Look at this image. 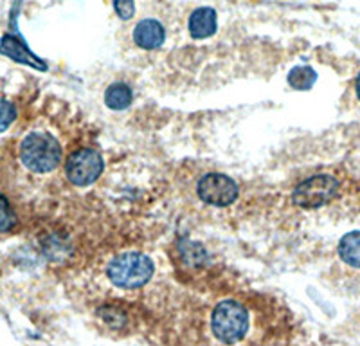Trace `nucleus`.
Wrapping results in <instances>:
<instances>
[{
  "label": "nucleus",
  "instance_id": "f257e3e1",
  "mask_svg": "<svg viewBox=\"0 0 360 346\" xmlns=\"http://www.w3.org/2000/svg\"><path fill=\"white\" fill-rule=\"evenodd\" d=\"M20 161L34 173H49L62 162V146L51 134L31 132L20 144Z\"/></svg>",
  "mask_w": 360,
  "mask_h": 346
},
{
  "label": "nucleus",
  "instance_id": "f03ea898",
  "mask_svg": "<svg viewBox=\"0 0 360 346\" xmlns=\"http://www.w3.org/2000/svg\"><path fill=\"white\" fill-rule=\"evenodd\" d=\"M107 274L119 288H139L153 276V262L141 252H127L110 262Z\"/></svg>",
  "mask_w": 360,
  "mask_h": 346
},
{
  "label": "nucleus",
  "instance_id": "7ed1b4c3",
  "mask_svg": "<svg viewBox=\"0 0 360 346\" xmlns=\"http://www.w3.org/2000/svg\"><path fill=\"white\" fill-rule=\"evenodd\" d=\"M211 328L217 339L225 345L242 341L249 332V314L245 307L233 300L218 303L211 319Z\"/></svg>",
  "mask_w": 360,
  "mask_h": 346
},
{
  "label": "nucleus",
  "instance_id": "20e7f679",
  "mask_svg": "<svg viewBox=\"0 0 360 346\" xmlns=\"http://www.w3.org/2000/svg\"><path fill=\"white\" fill-rule=\"evenodd\" d=\"M339 181L332 175H315V177L301 182L295 188L292 198L297 206L314 210V207H321L328 202H332L339 193Z\"/></svg>",
  "mask_w": 360,
  "mask_h": 346
},
{
  "label": "nucleus",
  "instance_id": "39448f33",
  "mask_svg": "<svg viewBox=\"0 0 360 346\" xmlns=\"http://www.w3.org/2000/svg\"><path fill=\"white\" fill-rule=\"evenodd\" d=\"M105 162H103L101 153L92 148H82L70 153V157L65 162L67 179L74 186H90L94 184L103 173Z\"/></svg>",
  "mask_w": 360,
  "mask_h": 346
},
{
  "label": "nucleus",
  "instance_id": "423d86ee",
  "mask_svg": "<svg viewBox=\"0 0 360 346\" xmlns=\"http://www.w3.org/2000/svg\"><path fill=\"white\" fill-rule=\"evenodd\" d=\"M198 197L209 206H231L240 195V188L231 177L224 173H207L197 186Z\"/></svg>",
  "mask_w": 360,
  "mask_h": 346
},
{
  "label": "nucleus",
  "instance_id": "0eeeda50",
  "mask_svg": "<svg viewBox=\"0 0 360 346\" xmlns=\"http://www.w3.org/2000/svg\"><path fill=\"white\" fill-rule=\"evenodd\" d=\"M0 54L13 60V62L24 63V65L33 67L37 70H47V63L29 49L20 34L17 33H6L2 37V40H0Z\"/></svg>",
  "mask_w": 360,
  "mask_h": 346
},
{
  "label": "nucleus",
  "instance_id": "6e6552de",
  "mask_svg": "<svg viewBox=\"0 0 360 346\" xmlns=\"http://www.w3.org/2000/svg\"><path fill=\"white\" fill-rule=\"evenodd\" d=\"M166 40V31L164 25L155 18H144L134 29V41L135 46L141 49L153 51L159 49Z\"/></svg>",
  "mask_w": 360,
  "mask_h": 346
},
{
  "label": "nucleus",
  "instance_id": "1a4fd4ad",
  "mask_svg": "<svg viewBox=\"0 0 360 346\" xmlns=\"http://www.w3.org/2000/svg\"><path fill=\"white\" fill-rule=\"evenodd\" d=\"M218 27V17L217 11L213 8H197L191 13L188 22L189 34L195 40H204V38H211L217 33Z\"/></svg>",
  "mask_w": 360,
  "mask_h": 346
},
{
  "label": "nucleus",
  "instance_id": "9d476101",
  "mask_svg": "<svg viewBox=\"0 0 360 346\" xmlns=\"http://www.w3.org/2000/svg\"><path fill=\"white\" fill-rule=\"evenodd\" d=\"M339 256L344 264L360 269V231H352L339 242Z\"/></svg>",
  "mask_w": 360,
  "mask_h": 346
},
{
  "label": "nucleus",
  "instance_id": "9b49d317",
  "mask_svg": "<svg viewBox=\"0 0 360 346\" xmlns=\"http://www.w3.org/2000/svg\"><path fill=\"white\" fill-rule=\"evenodd\" d=\"M131 99H134V94L127 83H114L105 92V105L112 110H124L130 107Z\"/></svg>",
  "mask_w": 360,
  "mask_h": 346
},
{
  "label": "nucleus",
  "instance_id": "f8f14e48",
  "mask_svg": "<svg viewBox=\"0 0 360 346\" xmlns=\"http://www.w3.org/2000/svg\"><path fill=\"white\" fill-rule=\"evenodd\" d=\"M315 82H317V72L307 65L294 67L288 75V83L295 91H308Z\"/></svg>",
  "mask_w": 360,
  "mask_h": 346
},
{
  "label": "nucleus",
  "instance_id": "ddd939ff",
  "mask_svg": "<svg viewBox=\"0 0 360 346\" xmlns=\"http://www.w3.org/2000/svg\"><path fill=\"white\" fill-rule=\"evenodd\" d=\"M15 226H17V217L13 213L8 198L4 195H0V231L6 233V231H11Z\"/></svg>",
  "mask_w": 360,
  "mask_h": 346
},
{
  "label": "nucleus",
  "instance_id": "4468645a",
  "mask_svg": "<svg viewBox=\"0 0 360 346\" xmlns=\"http://www.w3.org/2000/svg\"><path fill=\"white\" fill-rule=\"evenodd\" d=\"M15 117H17V108H15V105L11 101H8V99L0 98V132L8 130L13 121H15Z\"/></svg>",
  "mask_w": 360,
  "mask_h": 346
},
{
  "label": "nucleus",
  "instance_id": "2eb2a0df",
  "mask_svg": "<svg viewBox=\"0 0 360 346\" xmlns=\"http://www.w3.org/2000/svg\"><path fill=\"white\" fill-rule=\"evenodd\" d=\"M114 11L121 20H130L135 15L134 0H114Z\"/></svg>",
  "mask_w": 360,
  "mask_h": 346
},
{
  "label": "nucleus",
  "instance_id": "dca6fc26",
  "mask_svg": "<svg viewBox=\"0 0 360 346\" xmlns=\"http://www.w3.org/2000/svg\"><path fill=\"white\" fill-rule=\"evenodd\" d=\"M355 91H356V98H359V101H360V72H359V76H356V82H355Z\"/></svg>",
  "mask_w": 360,
  "mask_h": 346
}]
</instances>
